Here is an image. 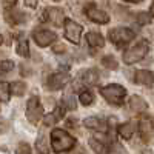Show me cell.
I'll return each mask as SVG.
<instances>
[{"label": "cell", "mask_w": 154, "mask_h": 154, "mask_svg": "<svg viewBox=\"0 0 154 154\" xmlns=\"http://www.w3.org/2000/svg\"><path fill=\"white\" fill-rule=\"evenodd\" d=\"M75 146V139L68 134L65 130H60V128H56V130L51 131V148L56 154L69 151Z\"/></svg>", "instance_id": "1"}, {"label": "cell", "mask_w": 154, "mask_h": 154, "mask_svg": "<svg viewBox=\"0 0 154 154\" xmlns=\"http://www.w3.org/2000/svg\"><path fill=\"white\" fill-rule=\"evenodd\" d=\"M99 93L108 103L119 106V105L123 103V99L126 96V89L119 83H109L103 88H99Z\"/></svg>", "instance_id": "2"}, {"label": "cell", "mask_w": 154, "mask_h": 154, "mask_svg": "<svg viewBox=\"0 0 154 154\" xmlns=\"http://www.w3.org/2000/svg\"><path fill=\"white\" fill-rule=\"evenodd\" d=\"M148 51H149V43H148L146 38H142V40H139L133 48L126 49L122 56V59L126 65H134V63L140 62L148 54Z\"/></svg>", "instance_id": "3"}, {"label": "cell", "mask_w": 154, "mask_h": 154, "mask_svg": "<svg viewBox=\"0 0 154 154\" xmlns=\"http://www.w3.org/2000/svg\"><path fill=\"white\" fill-rule=\"evenodd\" d=\"M108 37L109 40L116 45V46H125L126 43H130L133 38L136 37V32L130 28H114V29H109L108 31Z\"/></svg>", "instance_id": "4"}, {"label": "cell", "mask_w": 154, "mask_h": 154, "mask_svg": "<svg viewBox=\"0 0 154 154\" xmlns=\"http://www.w3.org/2000/svg\"><path fill=\"white\" fill-rule=\"evenodd\" d=\"M42 117H43V106L40 103V100H38V97L32 96L26 103V119L32 125H35Z\"/></svg>", "instance_id": "5"}, {"label": "cell", "mask_w": 154, "mask_h": 154, "mask_svg": "<svg viewBox=\"0 0 154 154\" xmlns=\"http://www.w3.org/2000/svg\"><path fill=\"white\" fill-rule=\"evenodd\" d=\"M63 26H65V38H68L71 43H75V45L80 42V37H82V32H83L82 25L75 23L71 19H65Z\"/></svg>", "instance_id": "6"}, {"label": "cell", "mask_w": 154, "mask_h": 154, "mask_svg": "<svg viewBox=\"0 0 154 154\" xmlns=\"http://www.w3.org/2000/svg\"><path fill=\"white\" fill-rule=\"evenodd\" d=\"M43 19L54 25L57 28H62L63 26V22H65V14H63V9L57 8V6H51V8H46L43 11Z\"/></svg>", "instance_id": "7"}, {"label": "cell", "mask_w": 154, "mask_h": 154, "mask_svg": "<svg viewBox=\"0 0 154 154\" xmlns=\"http://www.w3.org/2000/svg\"><path fill=\"white\" fill-rule=\"evenodd\" d=\"M32 38L40 48H46L56 40L57 35H56V32L49 31V29H35L32 32Z\"/></svg>", "instance_id": "8"}, {"label": "cell", "mask_w": 154, "mask_h": 154, "mask_svg": "<svg viewBox=\"0 0 154 154\" xmlns=\"http://www.w3.org/2000/svg\"><path fill=\"white\" fill-rule=\"evenodd\" d=\"M85 14H86V17L91 20V22L99 23V25H106V23L109 22V16L106 14L103 9H99L96 5H89V6H86Z\"/></svg>", "instance_id": "9"}, {"label": "cell", "mask_w": 154, "mask_h": 154, "mask_svg": "<svg viewBox=\"0 0 154 154\" xmlns=\"http://www.w3.org/2000/svg\"><path fill=\"white\" fill-rule=\"evenodd\" d=\"M69 80H71V75L68 72H56V74L49 75L48 86H49V89H53V91H57V89L65 86Z\"/></svg>", "instance_id": "10"}, {"label": "cell", "mask_w": 154, "mask_h": 154, "mask_svg": "<svg viewBox=\"0 0 154 154\" xmlns=\"http://www.w3.org/2000/svg\"><path fill=\"white\" fill-rule=\"evenodd\" d=\"M134 82L139 85L149 86L154 83V72L149 69H139L134 72Z\"/></svg>", "instance_id": "11"}, {"label": "cell", "mask_w": 154, "mask_h": 154, "mask_svg": "<svg viewBox=\"0 0 154 154\" xmlns=\"http://www.w3.org/2000/svg\"><path fill=\"white\" fill-rule=\"evenodd\" d=\"M5 19L11 25H20L23 22H26V14L19 9H6L5 11Z\"/></svg>", "instance_id": "12"}, {"label": "cell", "mask_w": 154, "mask_h": 154, "mask_svg": "<svg viewBox=\"0 0 154 154\" xmlns=\"http://www.w3.org/2000/svg\"><path fill=\"white\" fill-rule=\"evenodd\" d=\"M128 105H130V109L131 111L139 112V114L148 111V103L140 96H131L130 100H128Z\"/></svg>", "instance_id": "13"}, {"label": "cell", "mask_w": 154, "mask_h": 154, "mask_svg": "<svg viewBox=\"0 0 154 154\" xmlns=\"http://www.w3.org/2000/svg\"><path fill=\"white\" fill-rule=\"evenodd\" d=\"M83 125L88 128V130H93V131H100V133H106L108 130V126L106 123L99 119V117H88L83 120Z\"/></svg>", "instance_id": "14"}, {"label": "cell", "mask_w": 154, "mask_h": 154, "mask_svg": "<svg viewBox=\"0 0 154 154\" xmlns=\"http://www.w3.org/2000/svg\"><path fill=\"white\" fill-rule=\"evenodd\" d=\"M137 130V126H136V122L130 120V122H125V123H120L119 128H117V133L122 139L125 140H130L134 134V131Z\"/></svg>", "instance_id": "15"}, {"label": "cell", "mask_w": 154, "mask_h": 154, "mask_svg": "<svg viewBox=\"0 0 154 154\" xmlns=\"http://www.w3.org/2000/svg\"><path fill=\"white\" fill-rule=\"evenodd\" d=\"M139 134H140L143 142H149V139L152 136V122L148 119L140 120L139 122Z\"/></svg>", "instance_id": "16"}, {"label": "cell", "mask_w": 154, "mask_h": 154, "mask_svg": "<svg viewBox=\"0 0 154 154\" xmlns=\"http://www.w3.org/2000/svg\"><path fill=\"white\" fill-rule=\"evenodd\" d=\"M80 79L85 85H96L99 82V71L94 68H89V69H83L80 72Z\"/></svg>", "instance_id": "17"}, {"label": "cell", "mask_w": 154, "mask_h": 154, "mask_svg": "<svg viewBox=\"0 0 154 154\" xmlns=\"http://www.w3.org/2000/svg\"><path fill=\"white\" fill-rule=\"evenodd\" d=\"M85 38H86V43L91 46V48H102L105 45V38H103V35H102L100 32H88L86 35H85Z\"/></svg>", "instance_id": "18"}, {"label": "cell", "mask_w": 154, "mask_h": 154, "mask_svg": "<svg viewBox=\"0 0 154 154\" xmlns=\"http://www.w3.org/2000/svg\"><path fill=\"white\" fill-rule=\"evenodd\" d=\"M63 111H65V108L62 109L60 106H57L51 114H48V116H45V117H42V119H43V123H45L46 126L54 125L56 122H59V120L63 117V116H65V112H63Z\"/></svg>", "instance_id": "19"}, {"label": "cell", "mask_w": 154, "mask_h": 154, "mask_svg": "<svg viewBox=\"0 0 154 154\" xmlns=\"http://www.w3.org/2000/svg\"><path fill=\"white\" fill-rule=\"evenodd\" d=\"M62 105H63V108H65V109H69V111H74L77 108L75 97H74V94L71 91H68V93H65V94L62 96Z\"/></svg>", "instance_id": "20"}, {"label": "cell", "mask_w": 154, "mask_h": 154, "mask_svg": "<svg viewBox=\"0 0 154 154\" xmlns=\"http://www.w3.org/2000/svg\"><path fill=\"white\" fill-rule=\"evenodd\" d=\"M16 51L20 57H29V43L26 38H20L17 42V46H16Z\"/></svg>", "instance_id": "21"}, {"label": "cell", "mask_w": 154, "mask_h": 154, "mask_svg": "<svg viewBox=\"0 0 154 154\" xmlns=\"http://www.w3.org/2000/svg\"><path fill=\"white\" fill-rule=\"evenodd\" d=\"M88 143H89V146H91V149H93L96 154H108V148H106L103 143H100L97 139L91 137V139L88 140Z\"/></svg>", "instance_id": "22"}, {"label": "cell", "mask_w": 154, "mask_h": 154, "mask_svg": "<svg viewBox=\"0 0 154 154\" xmlns=\"http://www.w3.org/2000/svg\"><path fill=\"white\" fill-rule=\"evenodd\" d=\"M9 89H11V93L14 94V96H23L25 93H26V83L25 82H12L11 85H9Z\"/></svg>", "instance_id": "23"}, {"label": "cell", "mask_w": 154, "mask_h": 154, "mask_svg": "<svg viewBox=\"0 0 154 154\" xmlns=\"http://www.w3.org/2000/svg\"><path fill=\"white\" fill-rule=\"evenodd\" d=\"M79 100L83 106H89V105L94 103V96H93L91 91H82L79 94Z\"/></svg>", "instance_id": "24"}, {"label": "cell", "mask_w": 154, "mask_h": 154, "mask_svg": "<svg viewBox=\"0 0 154 154\" xmlns=\"http://www.w3.org/2000/svg\"><path fill=\"white\" fill-rule=\"evenodd\" d=\"M35 148H37V154H49L48 145H46V137L40 136L35 142Z\"/></svg>", "instance_id": "25"}, {"label": "cell", "mask_w": 154, "mask_h": 154, "mask_svg": "<svg viewBox=\"0 0 154 154\" xmlns=\"http://www.w3.org/2000/svg\"><path fill=\"white\" fill-rule=\"evenodd\" d=\"M102 65H103L105 68H108V69H114V71L119 68L117 60H116L112 56H105L103 59H102Z\"/></svg>", "instance_id": "26"}, {"label": "cell", "mask_w": 154, "mask_h": 154, "mask_svg": "<svg viewBox=\"0 0 154 154\" xmlns=\"http://www.w3.org/2000/svg\"><path fill=\"white\" fill-rule=\"evenodd\" d=\"M9 96H11L9 85L6 82H0V100L2 102H9Z\"/></svg>", "instance_id": "27"}, {"label": "cell", "mask_w": 154, "mask_h": 154, "mask_svg": "<svg viewBox=\"0 0 154 154\" xmlns=\"http://www.w3.org/2000/svg\"><path fill=\"white\" fill-rule=\"evenodd\" d=\"M136 22L139 25H148L151 22V16H149V12H137V16H136Z\"/></svg>", "instance_id": "28"}, {"label": "cell", "mask_w": 154, "mask_h": 154, "mask_svg": "<svg viewBox=\"0 0 154 154\" xmlns=\"http://www.w3.org/2000/svg\"><path fill=\"white\" fill-rule=\"evenodd\" d=\"M108 154H126V151L123 149V146L117 142H112L109 149H108Z\"/></svg>", "instance_id": "29"}, {"label": "cell", "mask_w": 154, "mask_h": 154, "mask_svg": "<svg viewBox=\"0 0 154 154\" xmlns=\"http://www.w3.org/2000/svg\"><path fill=\"white\" fill-rule=\"evenodd\" d=\"M14 69V62L12 60H2L0 62V72H9Z\"/></svg>", "instance_id": "30"}, {"label": "cell", "mask_w": 154, "mask_h": 154, "mask_svg": "<svg viewBox=\"0 0 154 154\" xmlns=\"http://www.w3.org/2000/svg\"><path fill=\"white\" fill-rule=\"evenodd\" d=\"M16 154H31V146L28 143L22 142V143H19V146L16 149Z\"/></svg>", "instance_id": "31"}, {"label": "cell", "mask_w": 154, "mask_h": 154, "mask_svg": "<svg viewBox=\"0 0 154 154\" xmlns=\"http://www.w3.org/2000/svg\"><path fill=\"white\" fill-rule=\"evenodd\" d=\"M53 51H54L56 54H62V53H65V51H66V46L63 45V43H59V45L53 46Z\"/></svg>", "instance_id": "32"}, {"label": "cell", "mask_w": 154, "mask_h": 154, "mask_svg": "<svg viewBox=\"0 0 154 154\" xmlns=\"http://www.w3.org/2000/svg\"><path fill=\"white\" fill-rule=\"evenodd\" d=\"M8 128H9L8 122H6V120H3V119H0V134L6 133V131H8Z\"/></svg>", "instance_id": "33"}, {"label": "cell", "mask_w": 154, "mask_h": 154, "mask_svg": "<svg viewBox=\"0 0 154 154\" xmlns=\"http://www.w3.org/2000/svg\"><path fill=\"white\" fill-rule=\"evenodd\" d=\"M37 2H38V0H25V5L29 6V8H35L37 6Z\"/></svg>", "instance_id": "34"}, {"label": "cell", "mask_w": 154, "mask_h": 154, "mask_svg": "<svg viewBox=\"0 0 154 154\" xmlns=\"http://www.w3.org/2000/svg\"><path fill=\"white\" fill-rule=\"evenodd\" d=\"M149 16H151V17H154V0H152L151 8H149Z\"/></svg>", "instance_id": "35"}, {"label": "cell", "mask_w": 154, "mask_h": 154, "mask_svg": "<svg viewBox=\"0 0 154 154\" xmlns=\"http://www.w3.org/2000/svg\"><path fill=\"white\" fill-rule=\"evenodd\" d=\"M16 2L17 0H5V3H8V5H16Z\"/></svg>", "instance_id": "36"}, {"label": "cell", "mask_w": 154, "mask_h": 154, "mask_svg": "<svg viewBox=\"0 0 154 154\" xmlns=\"http://www.w3.org/2000/svg\"><path fill=\"white\" fill-rule=\"evenodd\" d=\"M125 2H130V3H142V0H125Z\"/></svg>", "instance_id": "37"}, {"label": "cell", "mask_w": 154, "mask_h": 154, "mask_svg": "<svg viewBox=\"0 0 154 154\" xmlns=\"http://www.w3.org/2000/svg\"><path fill=\"white\" fill-rule=\"evenodd\" d=\"M2 43H3V35L0 34V45H2Z\"/></svg>", "instance_id": "38"}, {"label": "cell", "mask_w": 154, "mask_h": 154, "mask_svg": "<svg viewBox=\"0 0 154 154\" xmlns=\"http://www.w3.org/2000/svg\"><path fill=\"white\" fill-rule=\"evenodd\" d=\"M143 154H152L151 151H143Z\"/></svg>", "instance_id": "39"}]
</instances>
